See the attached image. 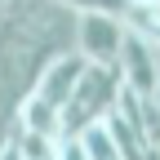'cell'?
Wrapping results in <instances>:
<instances>
[{
    "mask_svg": "<svg viewBox=\"0 0 160 160\" xmlns=\"http://www.w3.org/2000/svg\"><path fill=\"white\" fill-rule=\"evenodd\" d=\"M71 138H80L85 160H120V147H116V133H111V125H107V116L93 120V125H85V129L71 133Z\"/></svg>",
    "mask_w": 160,
    "mask_h": 160,
    "instance_id": "8992f818",
    "label": "cell"
},
{
    "mask_svg": "<svg viewBox=\"0 0 160 160\" xmlns=\"http://www.w3.org/2000/svg\"><path fill=\"white\" fill-rule=\"evenodd\" d=\"M85 67H89V58L71 45V49H62V53H53L49 62L36 71L31 89H36V93H45L49 102L67 107V102H71V93H76V85H80V76H85Z\"/></svg>",
    "mask_w": 160,
    "mask_h": 160,
    "instance_id": "277c9868",
    "label": "cell"
},
{
    "mask_svg": "<svg viewBox=\"0 0 160 160\" xmlns=\"http://www.w3.org/2000/svg\"><path fill=\"white\" fill-rule=\"evenodd\" d=\"M120 71H125V85L129 89H138V93L151 98L160 89V45L151 36H142V31L129 27L125 49H120Z\"/></svg>",
    "mask_w": 160,
    "mask_h": 160,
    "instance_id": "3957f363",
    "label": "cell"
},
{
    "mask_svg": "<svg viewBox=\"0 0 160 160\" xmlns=\"http://www.w3.org/2000/svg\"><path fill=\"white\" fill-rule=\"evenodd\" d=\"M120 89H125L120 62H89L80 85H76V93H71V102L62 107V133H80L85 125L102 120L120 102Z\"/></svg>",
    "mask_w": 160,
    "mask_h": 160,
    "instance_id": "6da1fadb",
    "label": "cell"
},
{
    "mask_svg": "<svg viewBox=\"0 0 160 160\" xmlns=\"http://www.w3.org/2000/svg\"><path fill=\"white\" fill-rule=\"evenodd\" d=\"M58 9H71V13H85V9H107V13H129L133 0H49Z\"/></svg>",
    "mask_w": 160,
    "mask_h": 160,
    "instance_id": "52a82bcc",
    "label": "cell"
},
{
    "mask_svg": "<svg viewBox=\"0 0 160 160\" xmlns=\"http://www.w3.org/2000/svg\"><path fill=\"white\" fill-rule=\"evenodd\" d=\"M18 125H22V129H36V133H49V138H62V107L49 102L45 93L27 89L22 102H18Z\"/></svg>",
    "mask_w": 160,
    "mask_h": 160,
    "instance_id": "5b68a950",
    "label": "cell"
},
{
    "mask_svg": "<svg viewBox=\"0 0 160 160\" xmlns=\"http://www.w3.org/2000/svg\"><path fill=\"white\" fill-rule=\"evenodd\" d=\"M129 18L125 13H107V9H85L76 13V31H71V45L89 58V62H120V49H125V36H129Z\"/></svg>",
    "mask_w": 160,
    "mask_h": 160,
    "instance_id": "7a4b0ae2",
    "label": "cell"
}]
</instances>
